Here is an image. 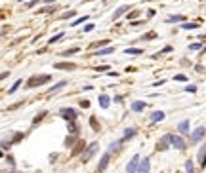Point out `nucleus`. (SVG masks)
Here are the masks:
<instances>
[{
    "mask_svg": "<svg viewBox=\"0 0 206 173\" xmlns=\"http://www.w3.org/2000/svg\"><path fill=\"white\" fill-rule=\"evenodd\" d=\"M99 105L103 107V109H107V107L111 105V99H109V95H99Z\"/></svg>",
    "mask_w": 206,
    "mask_h": 173,
    "instance_id": "nucleus-19",
    "label": "nucleus"
},
{
    "mask_svg": "<svg viewBox=\"0 0 206 173\" xmlns=\"http://www.w3.org/2000/svg\"><path fill=\"white\" fill-rule=\"evenodd\" d=\"M55 10H57L55 6H48V8H42V10L38 11V15H44V13H53Z\"/></svg>",
    "mask_w": 206,
    "mask_h": 173,
    "instance_id": "nucleus-23",
    "label": "nucleus"
},
{
    "mask_svg": "<svg viewBox=\"0 0 206 173\" xmlns=\"http://www.w3.org/2000/svg\"><path fill=\"white\" fill-rule=\"evenodd\" d=\"M90 126H92V129H94V131H99V124H97L95 118H90Z\"/></svg>",
    "mask_w": 206,
    "mask_h": 173,
    "instance_id": "nucleus-31",
    "label": "nucleus"
},
{
    "mask_svg": "<svg viewBox=\"0 0 206 173\" xmlns=\"http://www.w3.org/2000/svg\"><path fill=\"white\" fill-rule=\"evenodd\" d=\"M126 11H130V6H120V8H116V10H115V15H113V19H118V17H120L122 13H126Z\"/></svg>",
    "mask_w": 206,
    "mask_h": 173,
    "instance_id": "nucleus-16",
    "label": "nucleus"
},
{
    "mask_svg": "<svg viewBox=\"0 0 206 173\" xmlns=\"http://www.w3.org/2000/svg\"><path fill=\"white\" fill-rule=\"evenodd\" d=\"M40 2H44V4H53V2H57V0H40Z\"/></svg>",
    "mask_w": 206,
    "mask_h": 173,
    "instance_id": "nucleus-45",
    "label": "nucleus"
},
{
    "mask_svg": "<svg viewBox=\"0 0 206 173\" xmlns=\"http://www.w3.org/2000/svg\"><path fill=\"white\" fill-rule=\"evenodd\" d=\"M199 164H201V168H204V166H206V145L199 150Z\"/></svg>",
    "mask_w": 206,
    "mask_h": 173,
    "instance_id": "nucleus-13",
    "label": "nucleus"
},
{
    "mask_svg": "<svg viewBox=\"0 0 206 173\" xmlns=\"http://www.w3.org/2000/svg\"><path fill=\"white\" fill-rule=\"evenodd\" d=\"M8 76H10V72H8V70H6V72H2V74H0V80H4V78H8Z\"/></svg>",
    "mask_w": 206,
    "mask_h": 173,
    "instance_id": "nucleus-41",
    "label": "nucleus"
},
{
    "mask_svg": "<svg viewBox=\"0 0 206 173\" xmlns=\"http://www.w3.org/2000/svg\"><path fill=\"white\" fill-rule=\"evenodd\" d=\"M94 29H95V27H94V23H88V25L84 27V32H92Z\"/></svg>",
    "mask_w": 206,
    "mask_h": 173,
    "instance_id": "nucleus-36",
    "label": "nucleus"
},
{
    "mask_svg": "<svg viewBox=\"0 0 206 173\" xmlns=\"http://www.w3.org/2000/svg\"><path fill=\"white\" fill-rule=\"evenodd\" d=\"M57 114L63 118V120H67V122H74L76 120V110L73 109V107H67V109H59L57 110Z\"/></svg>",
    "mask_w": 206,
    "mask_h": 173,
    "instance_id": "nucleus-2",
    "label": "nucleus"
},
{
    "mask_svg": "<svg viewBox=\"0 0 206 173\" xmlns=\"http://www.w3.org/2000/svg\"><path fill=\"white\" fill-rule=\"evenodd\" d=\"M149 169H151V160H149V158H143L141 162H139L137 173H149Z\"/></svg>",
    "mask_w": 206,
    "mask_h": 173,
    "instance_id": "nucleus-9",
    "label": "nucleus"
},
{
    "mask_svg": "<svg viewBox=\"0 0 206 173\" xmlns=\"http://www.w3.org/2000/svg\"><path fill=\"white\" fill-rule=\"evenodd\" d=\"M80 107H90V101H80Z\"/></svg>",
    "mask_w": 206,
    "mask_h": 173,
    "instance_id": "nucleus-44",
    "label": "nucleus"
},
{
    "mask_svg": "<svg viewBox=\"0 0 206 173\" xmlns=\"http://www.w3.org/2000/svg\"><path fill=\"white\" fill-rule=\"evenodd\" d=\"M201 42H193V44H191V46H189V50H193V52H197V50H201Z\"/></svg>",
    "mask_w": 206,
    "mask_h": 173,
    "instance_id": "nucleus-35",
    "label": "nucleus"
},
{
    "mask_svg": "<svg viewBox=\"0 0 206 173\" xmlns=\"http://www.w3.org/2000/svg\"><path fill=\"white\" fill-rule=\"evenodd\" d=\"M99 150V145L97 143H90V147L84 148V154H82V162H88V160H92V158L95 156V152Z\"/></svg>",
    "mask_w": 206,
    "mask_h": 173,
    "instance_id": "nucleus-3",
    "label": "nucleus"
},
{
    "mask_svg": "<svg viewBox=\"0 0 206 173\" xmlns=\"http://www.w3.org/2000/svg\"><path fill=\"white\" fill-rule=\"evenodd\" d=\"M185 91H187V93H195V91H197V86H187V88H185Z\"/></svg>",
    "mask_w": 206,
    "mask_h": 173,
    "instance_id": "nucleus-37",
    "label": "nucleus"
},
{
    "mask_svg": "<svg viewBox=\"0 0 206 173\" xmlns=\"http://www.w3.org/2000/svg\"><path fill=\"white\" fill-rule=\"evenodd\" d=\"M65 86H67V82H59V84H55V86H52V88L48 89V91H50V93H55V91H57V89H61V88H65Z\"/></svg>",
    "mask_w": 206,
    "mask_h": 173,
    "instance_id": "nucleus-25",
    "label": "nucleus"
},
{
    "mask_svg": "<svg viewBox=\"0 0 206 173\" xmlns=\"http://www.w3.org/2000/svg\"><path fill=\"white\" fill-rule=\"evenodd\" d=\"M19 2H25V0H19Z\"/></svg>",
    "mask_w": 206,
    "mask_h": 173,
    "instance_id": "nucleus-46",
    "label": "nucleus"
},
{
    "mask_svg": "<svg viewBox=\"0 0 206 173\" xmlns=\"http://www.w3.org/2000/svg\"><path fill=\"white\" fill-rule=\"evenodd\" d=\"M107 44V40H103V42H94L92 44V48H97V46H105Z\"/></svg>",
    "mask_w": 206,
    "mask_h": 173,
    "instance_id": "nucleus-40",
    "label": "nucleus"
},
{
    "mask_svg": "<svg viewBox=\"0 0 206 173\" xmlns=\"http://www.w3.org/2000/svg\"><path fill=\"white\" fill-rule=\"evenodd\" d=\"M206 135V129H204V127H197V129L195 131H191V143H199V141H201V139H202V137H204Z\"/></svg>",
    "mask_w": 206,
    "mask_h": 173,
    "instance_id": "nucleus-5",
    "label": "nucleus"
},
{
    "mask_svg": "<svg viewBox=\"0 0 206 173\" xmlns=\"http://www.w3.org/2000/svg\"><path fill=\"white\" fill-rule=\"evenodd\" d=\"M151 38H155V32H149V34H143L141 40H151Z\"/></svg>",
    "mask_w": 206,
    "mask_h": 173,
    "instance_id": "nucleus-38",
    "label": "nucleus"
},
{
    "mask_svg": "<svg viewBox=\"0 0 206 173\" xmlns=\"http://www.w3.org/2000/svg\"><path fill=\"white\" fill-rule=\"evenodd\" d=\"M52 80L50 74H42V76H32V78L27 80V88H36V86H42V84H48Z\"/></svg>",
    "mask_w": 206,
    "mask_h": 173,
    "instance_id": "nucleus-1",
    "label": "nucleus"
},
{
    "mask_svg": "<svg viewBox=\"0 0 206 173\" xmlns=\"http://www.w3.org/2000/svg\"><path fill=\"white\" fill-rule=\"evenodd\" d=\"M134 135H136V129H134V127H126L124 133H122V141H128V139H132Z\"/></svg>",
    "mask_w": 206,
    "mask_h": 173,
    "instance_id": "nucleus-15",
    "label": "nucleus"
},
{
    "mask_svg": "<svg viewBox=\"0 0 206 173\" xmlns=\"http://www.w3.org/2000/svg\"><path fill=\"white\" fill-rule=\"evenodd\" d=\"M178 131H180V133H183V135H187V133H189V120L180 122V124H178Z\"/></svg>",
    "mask_w": 206,
    "mask_h": 173,
    "instance_id": "nucleus-12",
    "label": "nucleus"
},
{
    "mask_svg": "<svg viewBox=\"0 0 206 173\" xmlns=\"http://www.w3.org/2000/svg\"><path fill=\"white\" fill-rule=\"evenodd\" d=\"M109 160H111V152H105L103 154V158L99 160V166H97V173H103L107 169V166H109Z\"/></svg>",
    "mask_w": 206,
    "mask_h": 173,
    "instance_id": "nucleus-7",
    "label": "nucleus"
},
{
    "mask_svg": "<svg viewBox=\"0 0 206 173\" xmlns=\"http://www.w3.org/2000/svg\"><path fill=\"white\" fill-rule=\"evenodd\" d=\"M84 21H88V15H82V17H78V19H74V21H73V27L80 25V23H84Z\"/></svg>",
    "mask_w": 206,
    "mask_h": 173,
    "instance_id": "nucleus-30",
    "label": "nucleus"
},
{
    "mask_svg": "<svg viewBox=\"0 0 206 173\" xmlns=\"http://www.w3.org/2000/svg\"><path fill=\"white\" fill-rule=\"evenodd\" d=\"M178 21H185V15H170L166 19V23H178Z\"/></svg>",
    "mask_w": 206,
    "mask_h": 173,
    "instance_id": "nucleus-21",
    "label": "nucleus"
},
{
    "mask_svg": "<svg viewBox=\"0 0 206 173\" xmlns=\"http://www.w3.org/2000/svg\"><path fill=\"white\" fill-rule=\"evenodd\" d=\"M197 23H185L183 21V25H181V29H183V31H191V29H197Z\"/></svg>",
    "mask_w": 206,
    "mask_h": 173,
    "instance_id": "nucleus-28",
    "label": "nucleus"
},
{
    "mask_svg": "<svg viewBox=\"0 0 206 173\" xmlns=\"http://www.w3.org/2000/svg\"><path fill=\"white\" fill-rule=\"evenodd\" d=\"M19 86H21V80H17L16 84H14V86H11L10 89H8V93H16V91H17V88H19Z\"/></svg>",
    "mask_w": 206,
    "mask_h": 173,
    "instance_id": "nucleus-32",
    "label": "nucleus"
},
{
    "mask_svg": "<svg viewBox=\"0 0 206 173\" xmlns=\"http://www.w3.org/2000/svg\"><path fill=\"white\" fill-rule=\"evenodd\" d=\"M95 70L97 72H109V67L107 65H99V67H95Z\"/></svg>",
    "mask_w": 206,
    "mask_h": 173,
    "instance_id": "nucleus-34",
    "label": "nucleus"
},
{
    "mask_svg": "<svg viewBox=\"0 0 206 173\" xmlns=\"http://www.w3.org/2000/svg\"><path fill=\"white\" fill-rule=\"evenodd\" d=\"M168 52H172V46H166V48H164V50H162L160 53H168Z\"/></svg>",
    "mask_w": 206,
    "mask_h": 173,
    "instance_id": "nucleus-43",
    "label": "nucleus"
},
{
    "mask_svg": "<svg viewBox=\"0 0 206 173\" xmlns=\"http://www.w3.org/2000/svg\"><path fill=\"white\" fill-rule=\"evenodd\" d=\"M80 48L74 46V48H69V50H65V52H61V55H73V53H78Z\"/></svg>",
    "mask_w": 206,
    "mask_h": 173,
    "instance_id": "nucleus-24",
    "label": "nucleus"
},
{
    "mask_svg": "<svg viewBox=\"0 0 206 173\" xmlns=\"http://www.w3.org/2000/svg\"><path fill=\"white\" fill-rule=\"evenodd\" d=\"M53 68H57V70H74L76 65L74 63H53Z\"/></svg>",
    "mask_w": 206,
    "mask_h": 173,
    "instance_id": "nucleus-11",
    "label": "nucleus"
},
{
    "mask_svg": "<svg viewBox=\"0 0 206 173\" xmlns=\"http://www.w3.org/2000/svg\"><path fill=\"white\" fill-rule=\"evenodd\" d=\"M174 80L176 82H187V76H185V74H176Z\"/></svg>",
    "mask_w": 206,
    "mask_h": 173,
    "instance_id": "nucleus-33",
    "label": "nucleus"
},
{
    "mask_svg": "<svg viewBox=\"0 0 206 173\" xmlns=\"http://www.w3.org/2000/svg\"><path fill=\"white\" fill-rule=\"evenodd\" d=\"M170 143H172V147L178 148V150H185V141L180 135H172L170 137Z\"/></svg>",
    "mask_w": 206,
    "mask_h": 173,
    "instance_id": "nucleus-6",
    "label": "nucleus"
},
{
    "mask_svg": "<svg viewBox=\"0 0 206 173\" xmlns=\"http://www.w3.org/2000/svg\"><path fill=\"white\" fill-rule=\"evenodd\" d=\"M164 116H166V114H164L162 110H155L153 114H151V122H162Z\"/></svg>",
    "mask_w": 206,
    "mask_h": 173,
    "instance_id": "nucleus-14",
    "label": "nucleus"
},
{
    "mask_svg": "<svg viewBox=\"0 0 206 173\" xmlns=\"http://www.w3.org/2000/svg\"><path fill=\"white\" fill-rule=\"evenodd\" d=\"M126 53H128V55H139V53H141V50H139V48H128Z\"/></svg>",
    "mask_w": 206,
    "mask_h": 173,
    "instance_id": "nucleus-29",
    "label": "nucleus"
},
{
    "mask_svg": "<svg viewBox=\"0 0 206 173\" xmlns=\"http://www.w3.org/2000/svg\"><path fill=\"white\" fill-rule=\"evenodd\" d=\"M139 162H141V158L139 154H134V158L128 162L126 166V173H137V168H139Z\"/></svg>",
    "mask_w": 206,
    "mask_h": 173,
    "instance_id": "nucleus-4",
    "label": "nucleus"
},
{
    "mask_svg": "<svg viewBox=\"0 0 206 173\" xmlns=\"http://www.w3.org/2000/svg\"><path fill=\"white\" fill-rule=\"evenodd\" d=\"M84 148H86V143L80 139L76 145H73V148H71V156H78L80 152H84Z\"/></svg>",
    "mask_w": 206,
    "mask_h": 173,
    "instance_id": "nucleus-8",
    "label": "nucleus"
},
{
    "mask_svg": "<svg viewBox=\"0 0 206 173\" xmlns=\"http://www.w3.org/2000/svg\"><path fill=\"white\" fill-rule=\"evenodd\" d=\"M65 36V32H57V34H55V36H52L50 38V40H48V44H55L57 42V40H61V38Z\"/></svg>",
    "mask_w": 206,
    "mask_h": 173,
    "instance_id": "nucleus-26",
    "label": "nucleus"
},
{
    "mask_svg": "<svg viewBox=\"0 0 206 173\" xmlns=\"http://www.w3.org/2000/svg\"><path fill=\"white\" fill-rule=\"evenodd\" d=\"M38 2H40V0H32V2H29V4H27V6H29V8H32V6H36Z\"/></svg>",
    "mask_w": 206,
    "mask_h": 173,
    "instance_id": "nucleus-42",
    "label": "nucleus"
},
{
    "mask_svg": "<svg viewBox=\"0 0 206 173\" xmlns=\"http://www.w3.org/2000/svg\"><path fill=\"white\" fill-rule=\"evenodd\" d=\"M74 15H76V11H74V10H69V11H65L63 15H59V19H61V21H65V19H73Z\"/></svg>",
    "mask_w": 206,
    "mask_h": 173,
    "instance_id": "nucleus-20",
    "label": "nucleus"
},
{
    "mask_svg": "<svg viewBox=\"0 0 206 173\" xmlns=\"http://www.w3.org/2000/svg\"><path fill=\"white\" fill-rule=\"evenodd\" d=\"M145 107H147V105H145V101H134L132 110H134V112H141V110L145 109Z\"/></svg>",
    "mask_w": 206,
    "mask_h": 173,
    "instance_id": "nucleus-17",
    "label": "nucleus"
},
{
    "mask_svg": "<svg viewBox=\"0 0 206 173\" xmlns=\"http://www.w3.org/2000/svg\"><path fill=\"white\" fill-rule=\"evenodd\" d=\"M44 116H46V110H42V112H38L34 118H32V126H36V124H40V120H42Z\"/></svg>",
    "mask_w": 206,
    "mask_h": 173,
    "instance_id": "nucleus-22",
    "label": "nucleus"
},
{
    "mask_svg": "<svg viewBox=\"0 0 206 173\" xmlns=\"http://www.w3.org/2000/svg\"><path fill=\"white\" fill-rule=\"evenodd\" d=\"M185 171H187V173H195V166H193V162H191V160H187V162H185Z\"/></svg>",
    "mask_w": 206,
    "mask_h": 173,
    "instance_id": "nucleus-27",
    "label": "nucleus"
},
{
    "mask_svg": "<svg viewBox=\"0 0 206 173\" xmlns=\"http://www.w3.org/2000/svg\"><path fill=\"white\" fill-rule=\"evenodd\" d=\"M170 137H172V133H166V135L162 137V139H160V143H159V150H166V148L170 147V145H172V143H170Z\"/></svg>",
    "mask_w": 206,
    "mask_h": 173,
    "instance_id": "nucleus-10",
    "label": "nucleus"
},
{
    "mask_svg": "<svg viewBox=\"0 0 206 173\" xmlns=\"http://www.w3.org/2000/svg\"><path fill=\"white\" fill-rule=\"evenodd\" d=\"M21 139H23V133H16V135H14V143L21 141Z\"/></svg>",
    "mask_w": 206,
    "mask_h": 173,
    "instance_id": "nucleus-39",
    "label": "nucleus"
},
{
    "mask_svg": "<svg viewBox=\"0 0 206 173\" xmlns=\"http://www.w3.org/2000/svg\"><path fill=\"white\" fill-rule=\"evenodd\" d=\"M113 52H115V48L109 46V48H101V50H97V52H95V55H111Z\"/></svg>",
    "mask_w": 206,
    "mask_h": 173,
    "instance_id": "nucleus-18",
    "label": "nucleus"
}]
</instances>
